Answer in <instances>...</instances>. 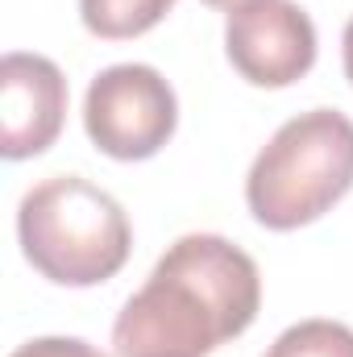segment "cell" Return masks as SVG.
<instances>
[{
    "mask_svg": "<svg viewBox=\"0 0 353 357\" xmlns=\"http://www.w3.org/2000/svg\"><path fill=\"white\" fill-rule=\"evenodd\" d=\"M262 307L258 262L216 233H187L158 258L112 324L117 357H212Z\"/></svg>",
    "mask_w": 353,
    "mask_h": 357,
    "instance_id": "6da1fadb",
    "label": "cell"
},
{
    "mask_svg": "<svg viewBox=\"0 0 353 357\" xmlns=\"http://www.w3.org/2000/svg\"><path fill=\"white\" fill-rule=\"evenodd\" d=\"M17 237L25 262L59 287L108 282L133 250L125 208L84 175H54L29 187L17 208Z\"/></svg>",
    "mask_w": 353,
    "mask_h": 357,
    "instance_id": "7a4b0ae2",
    "label": "cell"
},
{
    "mask_svg": "<svg viewBox=\"0 0 353 357\" xmlns=\"http://www.w3.org/2000/svg\"><path fill=\"white\" fill-rule=\"evenodd\" d=\"M353 187V121L337 108H312L278 125L246 175L254 220L291 233L333 212Z\"/></svg>",
    "mask_w": 353,
    "mask_h": 357,
    "instance_id": "3957f363",
    "label": "cell"
},
{
    "mask_svg": "<svg viewBox=\"0 0 353 357\" xmlns=\"http://www.w3.org/2000/svg\"><path fill=\"white\" fill-rule=\"evenodd\" d=\"M179 125L175 88L146 63L104 67L84 96V129L91 146L117 162L154 158Z\"/></svg>",
    "mask_w": 353,
    "mask_h": 357,
    "instance_id": "277c9868",
    "label": "cell"
},
{
    "mask_svg": "<svg viewBox=\"0 0 353 357\" xmlns=\"http://www.w3.org/2000/svg\"><path fill=\"white\" fill-rule=\"evenodd\" d=\"M225 54L254 88H291L316 67V25L295 0H254L225 21Z\"/></svg>",
    "mask_w": 353,
    "mask_h": 357,
    "instance_id": "5b68a950",
    "label": "cell"
},
{
    "mask_svg": "<svg viewBox=\"0 0 353 357\" xmlns=\"http://www.w3.org/2000/svg\"><path fill=\"white\" fill-rule=\"evenodd\" d=\"M67 121V79L54 59L8 50L0 59V154L8 162L46 154Z\"/></svg>",
    "mask_w": 353,
    "mask_h": 357,
    "instance_id": "8992f818",
    "label": "cell"
},
{
    "mask_svg": "<svg viewBox=\"0 0 353 357\" xmlns=\"http://www.w3.org/2000/svg\"><path fill=\"white\" fill-rule=\"evenodd\" d=\"M179 0H80V21L104 42L150 33Z\"/></svg>",
    "mask_w": 353,
    "mask_h": 357,
    "instance_id": "52a82bcc",
    "label": "cell"
},
{
    "mask_svg": "<svg viewBox=\"0 0 353 357\" xmlns=\"http://www.w3.org/2000/svg\"><path fill=\"white\" fill-rule=\"evenodd\" d=\"M266 357H353V328L341 320H299L278 333Z\"/></svg>",
    "mask_w": 353,
    "mask_h": 357,
    "instance_id": "ba28073f",
    "label": "cell"
},
{
    "mask_svg": "<svg viewBox=\"0 0 353 357\" xmlns=\"http://www.w3.org/2000/svg\"><path fill=\"white\" fill-rule=\"evenodd\" d=\"M8 357H108V354H100L96 345L80 341V337H38V341L17 345Z\"/></svg>",
    "mask_w": 353,
    "mask_h": 357,
    "instance_id": "9c48e42d",
    "label": "cell"
},
{
    "mask_svg": "<svg viewBox=\"0 0 353 357\" xmlns=\"http://www.w3.org/2000/svg\"><path fill=\"white\" fill-rule=\"evenodd\" d=\"M341 63H345V79L353 84V17L345 25V33H341Z\"/></svg>",
    "mask_w": 353,
    "mask_h": 357,
    "instance_id": "30bf717a",
    "label": "cell"
},
{
    "mask_svg": "<svg viewBox=\"0 0 353 357\" xmlns=\"http://www.w3.org/2000/svg\"><path fill=\"white\" fill-rule=\"evenodd\" d=\"M208 8H220V13H237V8H246V4H254V0H204Z\"/></svg>",
    "mask_w": 353,
    "mask_h": 357,
    "instance_id": "8fae6325",
    "label": "cell"
}]
</instances>
